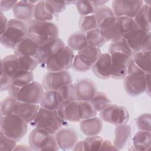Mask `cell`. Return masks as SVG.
<instances>
[{"mask_svg":"<svg viewBox=\"0 0 151 151\" xmlns=\"http://www.w3.org/2000/svg\"><path fill=\"white\" fill-rule=\"evenodd\" d=\"M27 25L28 36L38 46L58 37V28L52 22L32 19L28 21Z\"/></svg>","mask_w":151,"mask_h":151,"instance_id":"cell-1","label":"cell"},{"mask_svg":"<svg viewBox=\"0 0 151 151\" xmlns=\"http://www.w3.org/2000/svg\"><path fill=\"white\" fill-rule=\"evenodd\" d=\"M65 122L59 116L57 110H49L40 107L30 124L34 127L44 130L54 135L65 124Z\"/></svg>","mask_w":151,"mask_h":151,"instance_id":"cell-2","label":"cell"},{"mask_svg":"<svg viewBox=\"0 0 151 151\" xmlns=\"http://www.w3.org/2000/svg\"><path fill=\"white\" fill-rule=\"evenodd\" d=\"M27 129L28 123L15 114L1 117V133L17 142L22 139Z\"/></svg>","mask_w":151,"mask_h":151,"instance_id":"cell-3","label":"cell"},{"mask_svg":"<svg viewBox=\"0 0 151 151\" xmlns=\"http://www.w3.org/2000/svg\"><path fill=\"white\" fill-rule=\"evenodd\" d=\"M27 35V24L14 18L8 21L6 30L0 35V41L1 44L5 47L14 49L16 45Z\"/></svg>","mask_w":151,"mask_h":151,"instance_id":"cell-4","label":"cell"},{"mask_svg":"<svg viewBox=\"0 0 151 151\" xmlns=\"http://www.w3.org/2000/svg\"><path fill=\"white\" fill-rule=\"evenodd\" d=\"M29 146L33 150H58V146L54 134L35 127L29 135Z\"/></svg>","mask_w":151,"mask_h":151,"instance_id":"cell-5","label":"cell"},{"mask_svg":"<svg viewBox=\"0 0 151 151\" xmlns=\"http://www.w3.org/2000/svg\"><path fill=\"white\" fill-rule=\"evenodd\" d=\"M101 54L99 48L88 45L74 56L72 67L76 71L86 72L91 68Z\"/></svg>","mask_w":151,"mask_h":151,"instance_id":"cell-6","label":"cell"},{"mask_svg":"<svg viewBox=\"0 0 151 151\" xmlns=\"http://www.w3.org/2000/svg\"><path fill=\"white\" fill-rule=\"evenodd\" d=\"M74 51L64 46L44 66L48 71L67 70L72 67L74 58Z\"/></svg>","mask_w":151,"mask_h":151,"instance_id":"cell-7","label":"cell"},{"mask_svg":"<svg viewBox=\"0 0 151 151\" xmlns=\"http://www.w3.org/2000/svg\"><path fill=\"white\" fill-rule=\"evenodd\" d=\"M146 74L143 71L128 73L124 78V88L130 96L136 97L146 91Z\"/></svg>","mask_w":151,"mask_h":151,"instance_id":"cell-8","label":"cell"},{"mask_svg":"<svg viewBox=\"0 0 151 151\" xmlns=\"http://www.w3.org/2000/svg\"><path fill=\"white\" fill-rule=\"evenodd\" d=\"M100 112L101 120L115 126L125 124L129 119L127 110L124 107L116 104H111Z\"/></svg>","mask_w":151,"mask_h":151,"instance_id":"cell-9","label":"cell"},{"mask_svg":"<svg viewBox=\"0 0 151 151\" xmlns=\"http://www.w3.org/2000/svg\"><path fill=\"white\" fill-rule=\"evenodd\" d=\"M44 91L42 84L33 81L19 90L15 99L17 101L38 104Z\"/></svg>","mask_w":151,"mask_h":151,"instance_id":"cell-10","label":"cell"},{"mask_svg":"<svg viewBox=\"0 0 151 151\" xmlns=\"http://www.w3.org/2000/svg\"><path fill=\"white\" fill-rule=\"evenodd\" d=\"M73 83L72 77L67 70L48 71L42 79V85L45 90H57L63 86Z\"/></svg>","mask_w":151,"mask_h":151,"instance_id":"cell-11","label":"cell"},{"mask_svg":"<svg viewBox=\"0 0 151 151\" xmlns=\"http://www.w3.org/2000/svg\"><path fill=\"white\" fill-rule=\"evenodd\" d=\"M98 29L106 41L114 42L123 37L118 17L106 18L98 24Z\"/></svg>","mask_w":151,"mask_h":151,"instance_id":"cell-12","label":"cell"},{"mask_svg":"<svg viewBox=\"0 0 151 151\" xmlns=\"http://www.w3.org/2000/svg\"><path fill=\"white\" fill-rule=\"evenodd\" d=\"M64 46V41L59 37L38 46L35 58L43 67Z\"/></svg>","mask_w":151,"mask_h":151,"instance_id":"cell-13","label":"cell"},{"mask_svg":"<svg viewBox=\"0 0 151 151\" xmlns=\"http://www.w3.org/2000/svg\"><path fill=\"white\" fill-rule=\"evenodd\" d=\"M143 4V1L115 0L112 1L111 7L116 17L134 18Z\"/></svg>","mask_w":151,"mask_h":151,"instance_id":"cell-14","label":"cell"},{"mask_svg":"<svg viewBox=\"0 0 151 151\" xmlns=\"http://www.w3.org/2000/svg\"><path fill=\"white\" fill-rule=\"evenodd\" d=\"M111 77L114 79H123L127 74V68L132 57L123 53H111Z\"/></svg>","mask_w":151,"mask_h":151,"instance_id":"cell-15","label":"cell"},{"mask_svg":"<svg viewBox=\"0 0 151 151\" xmlns=\"http://www.w3.org/2000/svg\"><path fill=\"white\" fill-rule=\"evenodd\" d=\"M150 35V32H145L136 27L126 33L123 37L134 54L144 50L146 41Z\"/></svg>","mask_w":151,"mask_h":151,"instance_id":"cell-16","label":"cell"},{"mask_svg":"<svg viewBox=\"0 0 151 151\" xmlns=\"http://www.w3.org/2000/svg\"><path fill=\"white\" fill-rule=\"evenodd\" d=\"M74 84L78 101H90L97 91L94 83L88 78L78 80Z\"/></svg>","mask_w":151,"mask_h":151,"instance_id":"cell-17","label":"cell"},{"mask_svg":"<svg viewBox=\"0 0 151 151\" xmlns=\"http://www.w3.org/2000/svg\"><path fill=\"white\" fill-rule=\"evenodd\" d=\"M54 136L59 149L64 150L72 149L78 142V135L72 128H61Z\"/></svg>","mask_w":151,"mask_h":151,"instance_id":"cell-18","label":"cell"},{"mask_svg":"<svg viewBox=\"0 0 151 151\" xmlns=\"http://www.w3.org/2000/svg\"><path fill=\"white\" fill-rule=\"evenodd\" d=\"M38 1H19L12 9L15 19L21 21H29L34 17V6Z\"/></svg>","mask_w":151,"mask_h":151,"instance_id":"cell-19","label":"cell"},{"mask_svg":"<svg viewBox=\"0 0 151 151\" xmlns=\"http://www.w3.org/2000/svg\"><path fill=\"white\" fill-rule=\"evenodd\" d=\"M111 55L109 52L101 54L91 67L93 73L101 79L111 77Z\"/></svg>","mask_w":151,"mask_h":151,"instance_id":"cell-20","label":"cell"},{"mask_svg":"<svg viewBox=\"0 0 151 151\" xmlns=\"http://www.w3.org/2000/svg\"><path fill=\"white\" fill-rule=\"evenodd\" d=\"M32 71L19 70L12 78V85L8 90L9 96L16 98L20 88L34 81Z\"/></svg>","mask_w":151,"mask_h":151,"instance_id":"cell-21","label":"cell"},{"mask_svg":"<svg viewBox=\"0 0 151 151\" xmlns=\"http://www.w3.org/2000/svg\"><path fill=\"white\" fill-rule=\"evenodd\" d=\"M78 103L77 100L63 101L57 110L59 116L65 121L80 122L78 114Z\"/></svg>","mask_w":151,"mask_h":151,"instance_id":"cell-22","label":"cell"},{"mask_svg":"<svg viewBox=\"0 0 151 151\" xmlns=\"http://www.w3.org/2000/svg\"><path fill=\"white\" fill-rule=\"evenodd\" d=\"M40 107L38 104L17 100L14 107V114L30 123L35 118Z\"/></svg>","mask_w":151,"mask_h":151,"instance_id":"cell-23","label":"cell"},{"mask_svg":"<svg viewBox=\"0 0 151 151\" xmlns=\"http://www.w3.org/2000/svg\"><path fill=\"white\" fill-rule=\"evenodd\" d=\"M102 128V120L96 116L80 122V129L81 132L87 136L98 135Z\"/></svg>","mask_w":151,"mask_h":151,"instance_id":"cell-24","label":"cell"},{"mask_svg":"<svg viewBox=\"0 0 151 151\" xmlns=\"http://www.w3.org/2000/svg\"><path fill=\"white\" fill-rule=\"evenodd\" d=\"M63 102L57 90H45L40 101V107L49 110H57Z\"/></svg>","mask_w":151,"mask_h":151,"instance_id":"cell-25","label":"cell"},{"mask_svg":"<svg viewBox=\"0 0 151 151\" xmlns=\"http://www.w3.org/2000/svg\"><path fill=\"white\" fill-rule=\"evenodd\" d=\"M38 45L28 35L15 47V54L17 56H30L35 57Z\"/></svg>","mask_w":151,"mask_h":151,"instance_id":"cell-26","label":"cell"},{"mask_svg":"<svg viewBox=\"0 0 151 151\" xmlns=\"http://www.w3.org/2000/svg\"><path fill=\"white\" fill-rule=\"evenodd\" d=\"M150 6L143 3L133 18L137 27L145 32H150Z\"/></svg>","mask_w":151,"mask_h":151,"instance_id":"cell-27","label":"cell"},{"mask_svg":"<svg viewBox=\"0 0 151 151\" xmlns=\"http://www.w3.org/2000/svg\"><path fill=\"white\" fill-rule=\"evenodd\" d=\"M19 70L18 57L15 54H10L1 60V73L12 78Z\"/></svg>","mask_w":151,"mask_h":151,"instance_id":"cell-28","label":"cell"},{"mask_svg":"<svg viewBox=\"0 0 151 151\" xmlns=\"http://www.w3.org/2000/svg\"><path fill=\"white\" fill-rule=\"evenodd\" d=\"M114 134L115 137L113 144L118 150H120L124 147L130 137V126L126 124L116 126Z\"/></svg>","mask_w":151,"mask_h":151,"instance_id":"cell-29","label":"cell"},{"mask_svg":"<svg viewBox=\"0 0 151 151\" xmlns=\"http://www.w3.org/2000/svg\"><path fill=\"white\" fill-rule=\"evenodd\" d=\"M150 132L139 130L133 138V146L136 150L148 151L151 146Z\"/></svg>","mask_w":151,"mask_h":151,"instance_id":"cell-30","label":"cell"},{"mask_svg":"<svg viewBox=\"0 0 151 151\" xmlns=\"http://www.w3.org/2000/svg\"><path fill=\"white\" fill-rule=\"evenodd\" d=\"M150 51L142 50L133 54L132 59L146 74H150Z\"/></svg>","mask_w":151,"mask_h":151,"instance_id":"cell-31","label":"cell"},{"mask_svg":"<svg viewBox=\"0 0 151 151\" xmlns=\"http://www.w3.org/2000/svg\"><path fill=\"white\" fill-rule=\"evenodd\" d=\"M68 47L73 51H79L88 45L87 38L84 33L77 31L72 34L68 38Z\"/></svg>","mask_w":151,"mask_h":151,"instance_id":"cell-32","label":"cell"},{"mask_svg":"<svg viewBox=\"0 0 151 151\" xmlns=\"http://www.w3.org/2000/svg\"><path fill=\"white\" fill-rule=\"evenodd\" d=\"M54 15L47 10L45 1H39L35 4L34 9V19L40 21H50L53 19Z\"/></svg>","mask_w":151,"mask_h":151,"instance_id":"cell-33","label":"cell"},{"mask_svg":"<svg viewBox=\"0 0 151 151\" xmlns=\"http://www.w3.org/2000/svg\"><path fill=\"white\" fill-rule=\"evenodd\" d=\"M78 114L81 121L95 117L97 111L90 101H80L78 103Z\"/></svg>","mask_w":151,"mask_h":151,"instance_id":"cell-34","label":"cell"},{"mask_svg":"<svg viewBox=\"0 0 151 151\" xmlns=\"http://www.w3.org/2000/svg\"><path fill=\"white\" fill-rule=\"evenodd\" d=\"M115 52L125 54L131 57H132L133 55V52L123 37L116 41L111 42L109 45V53L111 54Z\"/></svg>","mask_w":151,"mask_h":151,"instance_id":"cell-35","label":"cell"},{"mask_svg":"<svg viewBox=\"0 0 151 151\" xmlns=\"http://www.w3.org/2000/svg\"><path fill=\"white\" fill-rule=\"evenodd\" d=\"M78 26L83 33L98 28L97 22L94 14L81 16L79 19Z\"/></svg>","mask_w":151,"mask_h":151,"instance_id":"cell-36","label":"cell"},{"mask_svg":"<svg viewBox=\"0 0 151 151\" xmlns=\"http://www.w3.org/2000/svg\"><path fill=\"white\" fill-rule=\"evenodd\" d=\"M85 35L89 45L100 48L106 42L98 28L87 32Z\"/></svg>","mask_w":151,"mask_h":151,"instance_id":"cell-37","label":"cell"},{"mask_svg":"<svg viewBox=\"0 0 151 151\" xmlns=\"http://www.w3.org/2000/svg\"><path fill=\"white\" fill-rule=\"evenodd\" d=\"M96 111H100L104 108L111 104L107 96L101 91H96L90 101Z\"/></svg>","mask_w":151,"mask_h":151,"instance_id":"cell-38","label":"cell"},{"mask_svg":"<svg viewBox=\"0 0 151 151\" xmlns=\"http://www.w3.org/2000/svg\"><path fill=\"white\" fill-rule=\"evenodd\" d=\"M76 5L77 11L81 16L94 14L97 8L92 1H77Z\"/></svg>","mask_w":151,"mask_h":151,"instance_id":"cell-39","label":"cell"},{"mask_svg":"<svg viewBox=\"0 0 151 151\" xmlns=\"http://www.w3.org/2000/svg\"><path fill=\"white\" fill-rule=\"evenodd\" d=\"M103 140L98 135L87 136L83 140L84 150H100Z\"/></svg>","mask_w":151,"mask_h":151,"instance_id":"cell-40","label":"cell"},{"mask_svg":"<svg viewBox=\"0 0 151 151\" xmlns=\"http://www.w3.org/2000/svg\"><path fill=\"white\" fill-rule=\"evenodd\" d=\"M19 70L32 71L39 64L36 58L30 56H18Z\"/></svg>","mask_w":151,"mask_h":151,"instance_id":"cell-41","label":"cell"},{"mask_svg":"<svg viewBox=\"0 0 151 151\" xmlns=\"http://www.w3.org/2000/svg\"><path fill=\"white\" fill-rule=\"evenodd\" d=\"M57 91L60 94L63 101L68 100H77L74 84L73 83L63 86L57 90Z\"/></svg>","mask_w":151,"mask_h":151,"instance_id":"cell-42","label":"cell"},{"mask_svg":"<svg viewBox=\"0 0 151 151\" xmlns=\"http://www.w3.org/2000/svg\"><path fill=\"white\" fill-rule=\"evenodd\" d=\"M45 4L47 10L52 15L58 14L63 11L67 5L66 1H45Z\"/></svg>","mask_w":151,"mask_h":151,"instance_id":"cell-43","label":"cell"},{"mask_svg":"<svg viewBox=\"0 0 151 151\" xmlns=\"http://www.w3.org/2000/svg\"><path fill=\"white\" fill-rule=\"evenodd\" d=\"M16 101L17 100L10 96L4 98L1 101V116L14 114V107Z\"/></svg>","mask_w":151,"mask_h":151,"instance_id":"cell-44","label":"cell"},{"mask_svg":"<svg viewBox=\"0 0 151 151\" xmlns=\"http://www.w3.org/2000/svg\"><path fill=\"white\" fill-rule=\"evenodd\" d=\"M94 15L97 19V25L106 18L114 15L112 9L106 5H102L97 7Z\"/></svg>","mask_w":151,"mask_h":151,"instance_id":"cell-45","label":"cell"},{"mask_svg":"<svg viewBox=\"0 0 151 151\" xmlns=\"http://www.w3.org/2000/svg\"><path fill=\"white\" fill-rule=\"evenodd\" d=\"M150 114L144 113L140 115L136 120L137 128L140 130H145L150 132Z\"/></svg>","mask_w":151,"mask_h":151,"instance_id":"cell-46","label":"cell"},{"mask_svg":"<svg viewBox=\"0 0 151 151\" xmlns=\"http://www.w3.org/2000/svg\"><path fill=\"white\" fill-rule=\"evenodd\" d=\"M16 146L17 141L6 136L3 133H0V150H13Z\"/></svg>","mask_w":151,"mask_h":151,"instance_id":"cell-47","label":"cell"},{"mask_svg":"<svg viewBox=\"0 0 151 151\" xmlns=\"http://www.w3.org/2000/svg\"><path fill=\"white\" fill-rule=\"evenodd\" d=\"M118 18H119L121 30L123 35L127 32L132 30V29L137 27L133 18L126 17H118Z\"/></svg>","mask_w":151,"mask_h":151,"instance_id":"cell-48","label":"cell"},{"mask_svg":"<svg viewBox=\"0 0 151 151\" xmlns=\"http://www.w3.org/2000/svg\"><path fill=\"white\" fill-rule=\"evenodd\" d=\"M12 85V78L1 73V90L2 91H8Z\"/></svg>","mask_w":151,"mask_h":151,"instance_id":"cell-49","label":"cell"},{"mask_svg":"<svg viewBox=\"0 0 151 151\" xmlns=\"http://www.w3.org/2000/svg\"><path fill=\"white\" fill-rule=\"evenodd\" d=\"M18 1H0V9L1 12L7 11L11 9H13L15 5Z\"/></svg>","mask_w":151,"mask_h":151,"instance_id":"cell-50","label":"cell"},{"mask_svg":"<svg viewBox=\"0 0 151 151\" xmlns=\"http://www.w3.org/2000/svg\"><path fill=\"white\" fill-rule=\"evenodd\" d=\"M100 150H119L114 144L109 140H103Z\"/></svg>","mask_w":151,"mask_h":151,"instance_id":"cell-51","label":"cell"},{"mask_svg":"<svg viewBox=\"0 0 151 151\" xmlns=\"http://www.w3.org/2000/svg\"><path fill=\"white\" fill-rule=\"evenodd\" d=\"M0 20H1V31H0V35L4 33V32L6 30V27L8 26V21L6 17L4 15L2 12H0Z\"/></svg>","mask_w":151,"mask_h":151,"instance_id":"cell-52","label":"cell"},{"mask_svg":"<svg viewBox=\"0 0 151 151\" xmlns=\"http://www.w3.org/2000/svg\"><path fill=\"white\" fill-rule=\"evenodd\" d=\"M150 74H146V92L149 96L150 94Z\"/></svg>","mask_w":151,"mask_h":151,"instance_id":"cell-53","label":"cell"},{"mask_svg":"<svg viewBox=\"0 0 151 151\" xmlns=\"http://www.w3.org/2000/svg\"><path fill=\"white\" fill-rule=\"evenodd\" d=\"M14 150H32L30 146H28L27 145H17Z\"/></svg>","mask_w":151,"mask_h":151,"instance_id":"cell-54","label":"cell"},{"mask_svg":"<svg viewBox=\"0 0 151 151\" xmlns=\"http://www.w3.org/2000/svg\"><path fill=\"white\" fill-rule=\"evenodd\" d=\"M74 150H84L83 149V142L82 141L77 142L73 148Z\"/></svg>","mask_w":151,"mask_h":151,"instance_id":"cell-55","label":"cell"},{"mask_svg":"<svg viewBox=\"0 0 151 151\" xmlns=\"http://www.w3.org/2000/svg\"><path fill=\"white\" fill-rule=\"evenodd\" d=\"M93 2L94 4V5H96V6L97 8L99 6L104 5L105 4L107 3L108 1H94Z\"/></svg>","mask_w":151,"mask_h":151,"instance_id":"cell-56","label":"cell"}]
</instances>
